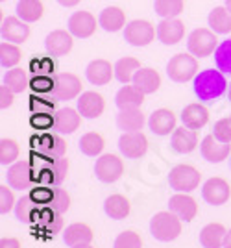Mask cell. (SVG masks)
I'll list each match as a JSON object with an SVG mask.
<instances>
[{"mask_svg": "<svg viewBox=\"0 0 231 248\" xmlns=\"http://www.w3.org/2000/svg\"><path fill=\"white\" fill-rule=\"evenodd\" d=\"M194 87V94L198 96L200 100L203 102H211L215 98H220L222 94L226 93L228 89V82H226V76L222 71H215V69H205L198 73V76L194 78L192 82Z\"/></svg>", "mask_w": 231, "mask_h": 248, "instance_id": "1", "label": "cell"}, {"mask_svg": "<svg viewBox=\"0 0 231 248\" xmlns=\"http://www.w3.org/2000/svg\"><path fill=\"white\" fill-rule=\"evenodd\" d=\"M181 222L183 220L176 213H172L170 209L168 211H159L150 220V233L158 241H163V243L176 241L181 235Z\"/></svg>", "mask_w": 231, "mask_h": 248, "instance_id": "2", "label": "cell"}, {"mask_svg": "<svg viewBox=\"0 0 231 248\" xmlns=\"http://www.w3.org/2000/svg\"><path fill=\"white\" fill-rule=\"evenodd\" d=\"M200 63L196 60V56H192L190 52H181L170 58V62L167 63V74L172 82L176 83H187L190 80H194L198 76Z\"/></svg>", "mask_w": 231, "mask_h": 248, "instance_id": "3", "label": "cell"}, {"mask_svg": "<svg viewBox=\"0 0 231 248\" xmlns=\"http://www.w3.org/2000/svg\"><path fill=\"white\" fill-rule=\"evenodd\" d=\"M200 182H202V172L196 167L187 165V163L172 167L168 174V184L176 193H190L198 189Z\"/></svg>", "mask_w": 231, "mask_h": 248, "instance_id": "4", "label": "cell"}, {"mask_svg": "<svg viewBox=\"0 0 231 248\" xmlns=\"http://www.w3.org/2000/svg\"><path fill=\"white\" fill-rule=\"evenodd\" d=\"M217 35L218 33L211 28H196L190 31L189 39H187V48L196 58H209L220 45Z\"/></svg>", "mask_w": 231, "mask_h": 248, "instance_id": "5", "label": "cell"}, {"mask_svg": "<svg viewBox=\"0 0 231 248\" xmlns=\"http://www.w3.org/2000/svg\"><path fill=\"white\" fill-rule=\"evenodd\" d=\"M84 93L82 78L74 73H58L54 74L52 94L58 100H74Z\"/></svg>", "mask_w": 231, "mask_h": 248, "instance_id": "6", "label": "cell"}, {"mask_svg": "<svg viewBox=\"0 0 231 248\" xmlns=\"http://www.w3.org/2000/svg\"><path fill=\"white\" fill-rule=\"evenodd\" d=\"M156 35H158V28L146 19H135L128 22L124 28V39L131 46H148L156 39Z\"/></svg>", "mask_w": 231, "mask_h": 248, "instance_id": "7", "label": "cell"}, {"mask_svg": "<svg viewBox=\"0 0 231 248\" xmlns=\"http://www.w3.org/2000/svg\"><path fill=\"white\" fill-rule=\"evenodd\" d=\"M95 174L104 184H115L124 174V161L116 154H102L95 163Z\"/></svg>", "mask_w": 231, "mask_h": 248, "instance_id": "8", "label": "cell"}, {"mask_svg": "<svg viewBox=\"0 0 231 248\" xmlns=\"http://www.w3.org/2000/svg\"><path fill=\"white\" fill-rule=\"evenodd\" d=\"M202 197L211 206H222V204H226L231 197L230 182L220 178V176H213L202 187Z\"/></svg>", "mask_w": 231, "mask_h": 248, "instance_id": "9", "label": "cell"}, {"mask_svg": "<svg viewBox=\"0 0 231 248\" xmlns=\"http://www.w3.org/2000/svg\"><path fill=\"white\" fill-rule=\"evenodd\" d=\"M32 143L37 154L46 159L61 157L67 152V141L59 134H44L41 137H33Z\"/></svg>", "mask_w": 231, "mask_h": 248, "instance_id": "10", "label": "cell"}, {"mask_svg": "<svg viewBox=\"0 0 231 248\" xmlns=\"http://www.w3.org/2000/svg\"><path fill=\"white\" fill-rule=\"evenodd\" d=\"M118 148L126 159H139L146 154L148 137L141 130L139 132H124L118 139Z\"/></svg>", "mask_w": 231, "mask_h": 248, "instance_id": "11", "label": "cell"}, {"mask_svg": "<svg viewBox=\"0 0 231 248\" xmlns=\"http://www.w3.org/2000/svg\"><path fill=\"white\" fill-rule=\"evenodd\" d=\"M98 26H100V22L96 21V17L91 11H74L67 22V30L78 39L91 37Z\"/></svg>", "mask_w": 231, "mask_h": 248, "instance_id": "12", "label": "cell"}, {"mask_svg": "<svg viewBox=\"0 0 231 248\" xmlns=\"http://www.w3.org/2000/svg\"><path fill=\"white\" fill-rule=\"evenodd\" d=\"M0 33H2L4 41L22 45L30 37V26H28V22L22 21L21 17H4L2 26H0Z\"/></svg>", "mask_w": 231, "mask_h": 248, "instance_id": "13", "label": "cell"}, {"mask_svg": "<svg viewBox=\"0 0 231 248\" xmlns=\"http://www.w3.org/2000/svg\"><path fill=\"white\" fill-rule=\"evenodd\" d=\"M69 169H71V163H69V159L65 155L56 157V159H46V165L39 170L41 176L37 180L44 178L50 186H61L65 180L69 178Z\"/></svg>", "mask_w": 231, "mask_h": 248, "instance_id": "14", "label": "cell"}, {"mask_svg": "<svg viewBox=\"0 0 231 248\" xmlns=\"http://www.w3.org/2000/svg\"><path fill=\"white\" fill-rule=\"evenodd\" d=\"M200 152L203 155V159H207L209 163H220V161L230 157L231 145L230 143H222V141H218L215 135L211 134L202 139Z\"/></svg>", "mask_w": 231, "mask_h": 248, "instance_id": "15", "label": "cell"}, {"mask_svg": "<svg viewBox=\"0 0 231 248\" xmlns=\"http://www.w3.org/2000/svg\"><path fill=\"white\" fill-rule=\"evenodd\" d=\"M168 209L172 213H176L181 220L192 222L196 218V213H198V204L189 193H176L168 200Z\"/></svg>", "mask_w": 231, "mask_h": 248, "instance_id": "16", "label": "cell"}, {"mask_svg": "<svg viewBox=\"0 0 231 248\" xmlns=\"http://www.w3.org/2000/svg\"><path fill=\"white\" fill-rule=\"evenodd\" d=\"M170 145H172V150L178 154H190L198 146V130L187 128L185 124L179 126L170 137Z\"/></svg>", "mask_w": 231, "mask_h": 248, "instance_id": "17", "label": "cell"}, {"mask_svg": "<svg viewBox=\"0 0 231 248\" xmlns=\"http://www.w3.org/2000/svg\"><path fill=\"white\" fill-rule=\"evenodd\" d=\"M185 37V22L179 21L178 17L174 19H163L158 24V39L167 46L178 45Z\"/></svg>", "mask_w": 231, "mask_h": 248, "instance_id": "18", "label": "cell"}, {"mask_svg": "<svg viewBox=\"0 0 231 248\" xmlns=\"http://www.w3.org/2000/svg\"><path fill=\"white\" fill-rule=\"evenodd\" d=\"M176 123H178V117H176V113L172 109H168V108L156 109L154 113L150 115V119H148V126H150V130L156 135L174 134Z\"/></svg>", "mask_w": 231, "mask_h": 248, "instance_id": "19", "label": "cell"}, {"mask_svg": "<svg viewBox=\"0 0 231 248\" xmlns=\"http://www.w3.org/2000/svg\"><path fill=\"white\" fill-rule=\"evenodd\" d=\"M105 109V98L96 91H84L78 96V111L84 119H98Z\"/></svg>", "mask_w": 231, "mask_h": 248, "instance_id": "20", "label": "cell"}, {"mask_svg": "<svg viewBox=\"0 0 231 248\" xmlns=\"http://www.w3.org/2000/svg\"><path fill=\"white\" fill-rule=\"evenodd\" d=\"M84 115L74 108H63L54 113V130L58 134H74L82 126Z\"/></svg>", "mask_w": 231, "mask_h": 248, "instance_id": "21", "label": "cell"}, {"mask_svg": "<svg viewBox=\"0 0 231 248\" xmlns=\"http://www.w3.org/2000/svg\"><path fill=\"white\" fill-rule=\"evenodd\" d=\"M85 76L93 85H107L115 78V65L107 60H93L85 69Z\"/></svg>", "mask_w": 231, "mask_h": 248, "instance_id": "22", "label": "cell"}, {"mask_svg": "<svg viewBox=\"0 0 231 248\" xmlns=\"http://www.w3.org/2000/svg\"><path fill=\"white\" fill-rule=\"evenodd\" d=\"M44 46L50 56H67L74 46V35L69 30H54L46 35Z\"/></svg>", "mask_w": 231, "mask_h": 248, "instance_id": "23", "label": "cell"}, {"mask_svg": "<svg viewBox=\"0 0 231 248\" xmlns=\"http://www.w3.org/2000/svg\"><path fill=\"white\" fill-rule=\"evenodd\" d=\"M33 182L32 163L30 161H15L13 165L8 169V186L13 189H28Z\"/></svg>", "mask_w": 231, "mask_h": 248, "instance_id": "24", "label": "cell"}, {"mask_svg": "<svg viewBox=\"0 0 231 248\" xmlns=\"http://www.w3.org/2000/svg\"><path fill=\"white\" fill-rule=\"evenodd\" d=\"M131 83L135 85L141 93L152 94L159 91V87H161V74L156 69H152V67H141L135 76H133V82Z\"/></svg>", "mask_w": 231, "mask_h": 248, "instance_id": "25", "label": "cell"}, {"mask_svg": "<svg viewBox=\"0 0 231 248\" xmlns=\"http://www.w3.org/2000/svg\"><path fill=\"white\" fill-rule=\"evenodd\" d=\"M93 239H95L93 228L85 222H74L63 230V241L67 243V247L89 245V243H93Z\"/></svg>", "mask_w": 231, "mask_h": 248, "instance_id": "26", "label": "cell"}, {"mask_svg": "<svg viewBox=\"0 0 231 248\" xmlns=\"http://www.w3.org/2000/svg\"><path fill=\"white\" fill-rule=\"evenodd\" d=\"M181 121L187 128L200 130V128H203L205 124L209 123V109L200 102L189 104L181 111Z\"/></svg>", "mask_w": 231, "mask_h": 248, "instance_id": "27", "label": "cell"}, {"mask_svg": "<svg viewBox=\"0 0 231 248\" xmlns=\"http://www.w3.org/2000/svg\"><path fill=\"white\" fill-rule=\"evenodd\" d=\"M98 22L100 28H104L105 31H120L122 28H126V11L118 6H107L100 13Z\"/></svg>", "mask_w": 231, "mask_h": 248, "instance_id": "28", "label": "cell"}, {"mask_svg": "<svg viewBox=\"0 0 231 248\" xmlns=\"http://www.w3.org/2000/svg\"><path fill=\"white\" fill-rule=\"evenodd\" d=\"M144 96L146 94L141 93L133 83L131 85L124 83V87H120L116 93L115 104L118 109H135V108H141L144 104Z\"/></svg>", "mask_w": 231, "mask_h": 248, "instance_id": "29", "label": "cell"}, {"mask_svg": "<svg viewBox=\"0 0 231 248\" xmlns=\"http://www.w3.org/2000/svg\"><path fill=\"white\" fill-rule=\"evenodd\" d=\"M43 207L44 206L37 204V202L30 197V193H28V195H22V197L17 200V204H15V215H17V218H19L21 222H35V220L41 218Z\"/></svg>", "mask_w": 231, "mask_h": 248, "instance_id": "30", "label": "cell"}, {"mask_svg": "<svg viewBox=\"0 0 231 248\" xmlns=\"http://www.w3.org/2000/svg\"><path fill=\"white\" fill-rule=\"evenodd\" d=\"M228 230L220 222H209L207 226L202 228L200 232V245L203 248H224Z\"/></svg>", "mask_w": 231, "mask_h": 248, "instance_id": "31", "label": "cell"}, {"mask_svg": "<svg viewBox=\"0 0 231 248\" xmlns=\"http://www.w3.org/2000/svg\"><path fill=\"white\" fill-rule=\"evenodd\" d=\"M104 211H105V215L111 217L113 220H122V218H126L128 215H130V211H131V202H130L124 195L115 193V195L105 198Z\"/></svg>", "mask_w": 231, "mask_h": 248, "instance_id": "32", "label": "cell"}, {"mask_svg": "<svg viewBox=\"0 0 231 248\" xmlns=\"http://www.w3.org/2000/svg\"><path fill=\"white\" fill-rule=\"evenodd\" d=\"M146 117L141 111V108L135 109H120V113L116 115V126L124 132H139L143 130Z\"/></svg>", "mask_w": 231, "mask_h": 248, "instance_id": "33", "label": "cell"}, {"mask_svg": "<svg viewBox=\"0 0 231 248\" xmlns=\"http://www.w3.org/2000/svg\"><path fill=\"white\" fill-rule=\"evenodd\" d=\"M207 22L211 30L217 33H231V11L226 6H217L211 10Z\"/></svg>", "mask_w": 231, "mask_h": 248, "instance_id": "34", "label": "cell"}, {"mask_svg": "<svg viewBox=\"0 0 231 248\" xmlns=\"http://www.w3.org/2000/svg\"><path fill=\"white\" fill-rule=\"evenodd\" d=\"M44 15V4L41 0H19L17 4V17L24 22H37Z\"/></svg>", "mask_w": 231, "mask_h": 248, "instance_id": "35", "label": "cell"}, {"mask_svg": "<svg viewBox=\"0 0 231 248\" xmlns=\"http://www.w3.org/2000/svg\"><path fill=\"white\" fill-rule=\"evenodd\" d=\"M141 69V62L137 58L126 56V58H120L115 63V78L120 83H130L133 82V76L137 74V71Z\"/></svg>", "mask_w": 231, "mask_h": 248, "instance_id": "36", "label": "cell"}, {"mask_svg": "<svg viewBox=\"0 0 231 248\" xmlns=\"http://www.w3.org/2000/svg\"><path fill=\"white\" fill-rule=\"evenodd\" d=\"M104 146H105L104 135L98 134V132H87L80 139V150H82V154L89 155V157L100 155L104 152Z\"/></svg>", "mask_w": 231, "mask_h": 248, "instance_id": "37", "label": "cell"}, {"mask_svg": "<svg viewBox=\"0 0 231 248\" xmlns=\"http://www.w3.org/2000/svg\"><path fill=\"white\" fill-rule=\"evenodd\" d=\"M4 83L10 87L13 93H24L30 87V76L28 71H24L21 67H13L4 74Z\"/></svg>", "mask_w": 231, "mask_h": 248, "instance_id": "38", "label": "cell"}, {"mask_svg": "<svg viewBox=\"0 0 231 248\" xmlns=\"http://www.w3.org/2000/svg\"><path fill=\"white\" fill-rule=\"evenodd\" d=\"M22 60V50L17 43L2 41L0 43V65L4 69H13L17 67Z\"/></svg>", "mask_w": 231, "mask_h": 248, "instance_id": "39", "label": "cell"}, {"mask_svg": "<svg viewBox=\"0 0 231 248\" xmlns=\"http://www.w3.org/2000/svg\"><path fill=\"white\" fill-rule=\"evenodd\" d=\"M154 10L163 19H174L185 11V0H156Z\"/></svg>", "mask_w": 231, "mask_h": 248, "instance_id": "40", "label": "cell"}, {"mask_svg": "<svg viewBox=\"0 0 231 248\" xmlns=\"http://www.w3.org/2000/svg\"><path fill=\"white\" fill-rule=\"evenodd\" d=\"M21 154V146L15 139H0V163L2 165H13Z\"/></svg>", "mask_w": 231, "mask_h": 248, "instance_id": "41", "label": "cell"}, {"mask_svg": "<svg viewBox=\"0 0 231 248\" xmlns=\"http://www.w3.org/2000/svg\"><path fill=\"white\" fill-rule=\"evenodd\" d=\"M215 63L218 71L224 74H231V39L218 45V48L215 50Z\"/></svg>", "mask_w": 231, "mask_h": 248, "instance_id": "42", "label": "cell"}, {"mask_svg": "<svg viewBox=\"0 0 231 248\" xmlns=\"http://www.w3.org/2000/svg\"><path fill=\"white\" fill-rule=\"evenodd\" d=\"M113 248H143V239L133 230H126L116 235Z\"/></svg>", "mask_w": 231, "mask_h": 248, "instance_id": "43", "label": "cell"}, {"mask_svg": "<svg viewBox=\"0 0 231 248\" xmlns=\"http://www.w3.org/2000/svg\"><path fill=\"white\" fill-rule=\"evenodd\" d=\"M48 207L54 209L56 213H65L71 207V195L59 186H54V197L52 202L48 204Z\"/></svg>", "mask_w": 231, "mask_h": 248, "instance_id": "44", "label": "cell"}, {"mask_svg": "<svg viewBox=\"0 0 231 248\" xmlns=\"http://www.w3.org/2000/svg\"><path fill=\"white\" fill-rule=\"evenodd\" d=\"M15 204L17 202H15V195H13V187L2 184L0 186V213L2 215L10 213L11 209L15 207Z\"/></svg>", "mask_w": 231, "mask_h": 248, "instance_id": "45", "label": "cell"}, {"mask_svg": "<svg viewBox=\"0 0 231 248\" xmlns=\"http://www.w3.org/2000/svg\"><path fill=\"white\" fill-rule=\"evenodd\" d=\"M213 135L222 141V143H231V119L224 117L220 121H217L213 126Z\"/></svg>", "mask_w": 231, "mask_h": 248, "instance_id": "46", "label": "cell"}, {"mask_svg": "<svg viewBox=\"0 0 231 248\" xmlns=\"http://www.w3.org/2000/svg\"><path fill=\"white\" fill-rule=\"evenodd\" d=\"M30 87L37 93H52L54 89V76L48 74H37L30 80Z\"/></svg>", "mask_w": 231, "mask_h": 248, "instance_id": "47", "label": "cell"}, {"mask_svg": "<svg viewBox=\"0 0 231 248\" xmlns=\"http://www.w3.org/2000/svg\"><path fill=\"white\" fill-rule=\"evenodd\" d=\"M30 197H32L37 204H41V206H48V204L52 202L54 187H46V186L33 187L32 191H30Z\"/></svg>", "mask_w": 231, "mask_h": 248, "instance_id": "48", "label": "cell"}, {"mask_svg": "<svg viewBox=\"0 0 231 248\" xmlns=\"http://www.w3.org/2000/svg\"><path fill=\"white\" fill-rule=\"evenodd\" d=\"M30 124H32L33 128H37V130H48V128H54V115L39 113V111H37L35 115H32Z\"/></svg>", "mask_w": 231, "mask_h": 248, "instance_id": "49", "label": "cell"}, {"mask_svg": "<svg viewBox=\"0 0 231 248\" xmlns=\"http://www.w3.org/2000/svg\"><path fill=\"white\" fill-rule=\"evenodd\" d=\"M33 73L37 74H54V62L50 58H39V60H33L32 62Z\"/></svg>", "mask_w": 231, "mask_h": 248, "instance_id": "50", "label": "cell"}, {"mask_svg": "<svg viewBox=\"0 0 231 248\" xmlns=\"http://www.w3.org/2000/svg\"><path fill=\"white\" fill-rule=\"evenodd\" d=\"M13 100H15V93L11 91L6 83L0 85V108L2 109H8L13 106Z\"/></svg>", "mask_w": 231, "mask_h": 248, "instance_id": "51", "label": "cell"}, {"mask_svg": "<svg viewBox=\"0 0 231 248\" xmlns=\"http://www.w3.org/2000/svg\"><path fill=\"white\" fill-rule=\"evenodd\" d=\"M46 230H48L52 235L63 230V217H61V213H56V211H54V215L48 218V222H46Z\"/></svg>", "mask_w": 231, "mask_h": 248, "instance_id": "52", "label": "cell"}, {"mask_svg": "<svg viewBox=\"0 0 231 248\" xmlns=\"http://www.w3.org/2000/svg\"><path fill=\"white\" fill-rule=\"evenodd\" d=\"M0 248H21V241L17 237H4L0 241Z\"/></svg>", "mask_w": 231, "mask_h": 248, "instance_id": "53", "label": "cell"}, {"mask_svg": "<svg viewBox=\"0 0 231 248\" xmlns=\"http://www.w3.org/2000/svg\"><path fill=\"white\" fill-rule=\"evenodd\" d=\"M82 0H58V4H61L63 8H74V6H78Z\"/></svg>", "mask_w": 231, "mask_h": 248, "instance_id": "54", "label": "cell"}, {"mask_svg": "<svg viewBox=\"0 0 231 248\" xmlns=\"http://www.w3.org/2000/svg\"><path fill=\"white\" fill-rule=\"evenodd\" d=\"M224 248H231V228L226 233V239H224Z\"/></svg>", "mask_w": 231, "mask_h": 248, "instance_id": "55", "label": "cell"}, {"mask_svg": "<svg viewBox=\"0 0 231 248\" xmlns=\"http://www.w3.org/2000/svg\"><path fill=\"white\" fill-rule=\"evenodd\" d=\"M71 248H95V247L89 243V245H78V247H71Z\"/></svg>", "mask_w": 231, "mask_h": 248, "instance_id": "56", "label": "cell"}, {"mask_svg": "<svg viewBox=\"0 0 231 248\" xmlns=\"http://www.w3.org/2000/svg\"><path fill=\"white\" fill-rule=\"evenodd\" d=\"M226 8L231 11V0H226Z\"/></svg>", "mask_w": 231, "mask_h": 248, "instance_id": "57", "label": "cell"}, {"mask_svg": "<svg viewBox=\"0 0 231 248\" xmlns=\"http://www.w3.org/2000/svg\"><path fill=\"white\" fill-rule=\"evenodd\" d=\"M228 96H230V102H231V83H230V93H228Z\"/></svg>", "mask_w": 231, "mask_h": 248, "instance_id": "58", "label": "cell"}, {"mask_svg": "<svg viewBox=\"0 0 231 248\" xmlns=\"http://www.w3.org/2000/svg\"><path fill=\"white\" fill-rule=\"evenodd\" d=\"M0 2H6V0H0Z\"/></svg>", "mask_w": 231, "mask_h": 248, "instance_id": "59", "label": "cell"}, {"mask_svg": "<svg viewBox=\"0 0 231 248\" xmlns=\"http://www.w3.org/2000/svg\"><path fill=\"white\" fill-rule=\"evenodd\" d=\"M230 119H231V115H230Z\"/></svg>", "mask_w": 231, "mask_h": 248, "instance_id": "60", "label": "cell"}]
</instances>
